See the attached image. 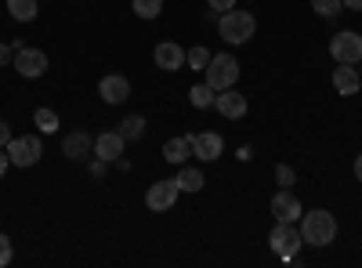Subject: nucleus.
I'll use <instances>...</instances> for the list:
<instances>
[{"instance_id":"1","label":"nucleus","mask_w":362,"mask_h":268,"mask_svg":"<svg viewBox=\"0 0 362 268\" xmlns=\"http://www.w3.org/2000/svg\"><path fill=\"white\" fill-rule=\"evenodd\" d=\"M300 240L308 247H329L337 240V218L329 211H308L300 214Z\"/></svg>"},{"instance_id":"2","label":"nucleus","mask_w":362,"mask_h":268,"mask_svg":"<svg viewBox=\"0 0 362 268\" xmlns=\"http://www.w3.org/2000/svg\"><path fill=\"white\" fill-rule=\"evenodd\" d=\"M218 33H221V40L225 44H247L254 33H257V18L250 15V11H225L221 15V22H218Z\"/></svg>"},{"instance_id":"3","label":"nucleus","mask_w":362,"mask_h":268,"mask_svg":"<svg viewBox=\"0 0 362 268\" xmlns=\"http://www.w3.org/2000/svg\"><path fill=\"white\" fill-rule=\"evenodd\" d=\"M268 247L276 250V257H283V261H293V257H297V250L305 247V240H300V228H297V221H276V228H272V235H268Z\"/></svg>"},{"instance_id":"4","label":"nucleus","mask_w":362,"mask_h":268,"mask_svg":"<svg viewBox=\"0 0 362 268\" xmlns=\"http://www.w3.org/2000/svg\"><path fill=\"white\" fill-rule=\"evenodd\" d=\"M329 54H334L337 66H358L362 62V33H355V29H341V33H334V40H329Z\"/></svg>"},{"instance_id":"5","label":"nucleus","mask_w":362,"mask_h":268,"mask_svg":"<svg viewBox=\"0 0 362 268\" xmlns=\"http://www.w3.org/2000/svg\"><path fill=\"white\" fill-rule=\"evenodd\" d=\"M203 73H206V83L214 87V91H228V87H235V80H239V62L232 54H214Z\"/></svg>"},{"instance_id":"6","label":"nucleus","mask_w":362,"mask_h":268,"mask_svg":"<svg viewBox=\"0 0 362 268\" xmlns=\"http://www.w3.org/2000/svg\"><path fill=\"white\" fill-rule=\"evenodd\" d=\"M40 156H44V145H40L37 134H18V138L8 141V160H11V167H33Z\"/></svg>"},{"instance_id":"7","label":"nucleus","mask_w":362,"mask_h":268,"mask_svg":"<svg viewBox=\"0 0 362 268\" xmlns=\"http://www.w3.org/2000/svg\"><path fill=\"white\" fill-rule=\"evenodd\" d=\"M189 145H192V156L203 163H214L225 153V138L218 131H196V134H189Z\"/></svg>"},{"instance_id":"8","label":"nucleus","mask_w":362,"mask_h":268,"mask_svg":"<svg viewBox=\"0 0 362 268\" xmlns=\"http://www.w3.org/2000/svg\"><path fill=\"white\" fill-rule=\"evenodd\" d=\"M11 66H15L18 76H25V80H40V76L47 73V54L37 51V47H18Z\"/></svg>"},{"instance_id":"9","label":"nucleus","mask_w":362,"mask_h":268,"mask_svg":"<svg viewBox=\"0 0 362 268\" xmlns=\"http://www.w3.org/2000/svg\"><path fill=\"white\" fill-rule=\"evenodd\" d=\"M98 98L105 105H119V102H127L131 98V80L127 76H119V73H109L98 80Z\"/></svg>"},{"instance_id":"10","label":"nucleus","mask_w":362,"mask_h":268,"mask_svg":"<svg viewBox=\"0 0 362 268\" xmlns=\"http://www.w3.org/2000/svg\"><path fill=\"white\" fill-rule=\"evenodd\" d=\"M300 214H305V206H300V199L290 189H279L272 196V218L276 221H297Z\"/></svg>"},{"instance_id":"11","label":"nucleus","mask_w":362,"mask_h":268,"mask_svg":"<svg viewBox=\"0 0 362 268\" xmlns=\"http://www.w3.org/2000/svg\"><path fill=\"white\" fill-rule=\"evenodd\" d=\"M124 134L119 131H102L98 138H95V156L98 160H105V163H116V160H124Z\"/></svg>"},{"instance_id":"12","label":"nucleus","mask_w":362,"mask_h":268,"mask_svg":"<svg viewBox=\"0 0 362 268\" xmlns=\"http://www.w3.org/2000/svg\"><path fill=\"white\" fill-rule=\"evenodd\" d=\"M214 109L225 116V120H243V116H247V98L239 95L235 87H228V91L214 95Z\"/></svg>"},{"instance_id":"13","label":"nucleus","mask_w":362,"mask_h":268,"mask_svg":"<svg viewBox=\"0 0 362 268\" xmlns=\"http://www.w3.org/2000/svg\"><path fill=\"white\" fill-rule=\"evenodd\" d=\"M174 199H177V185H174V182H156V185H148V192H145V206H148L153 214L170 211Z\"/></svg>"},{"instance_id":"14","label":"nucleus","mask_w":362,"mask_h":268,"mask_svg":"<svg viewBox=\"0 0 362 268\" xmlns=\"http://www.w3.org/2000/svg\"><path fill=\"white\" fill-rule=\"evenodd\" d=\"M153 58H156V66L163 73H177L181 66H185V51H181V44H174V40H160L153 47Z\"/></svg>"},{"instance_id":"15","label":"nucleus","mask_w":362,"mask_h":268,"mask_svg":"<svg viewBox=\"0 0 362 268\" xmlns=\"http://www.w3.org/2000/svg\"><path fill=\"white\" fill-rule=\"evenodd\" d=\"M62 156L66 160H87V156H95V138L90 134H83V131H73V134H66V141H62Z\"/></svg>"},{"instance_id":"16","label":"nucleus","mask_w":362,"mask_h":268,"mask_svg":"<svg viewBox=\"0 0 362 268\" xmlns=\"http://www.w3.org/2000/svg\"><path fill=\"white\" fill-rule=\"evenodd\" d=\"M358 87H362V76H358L355 66H337L334 69V91L337 95L351 98V95H358Z\"/></svg>"},{"instance_id":"17","label":"nucleus","mask_w":362,"mask_h":268,"mask_svg":"<svg viewBox=\"0 0 362 268\" xmlns=\"http://www.w3.org/2000/svg\"><path fill=\"white\" fill-rule=\"evenodd\" d=\"M174 185H177V192H199L206 182H203V170H199V167H185V163H181Z\"/></svg>"},{"instance_id":"18","label":"nucleus","mask_w":362,"mask_h":268,"mask_svg":"<svg viewBox=\"0 0 362 268\" xmlns=\"http://www.w3.org/2000/svg\"><path fill=\"white\" fill-rule=\"evenodd\" d=\"M192 156V145H189V138H170L167 145H163V160L167 163H174V167H181Z\"/></svg>"},{"instance_id":"19","label":"nucleus","mask_w":362,"mask_h":268,"mask_svg":"<svg viewBox=\"0 0 362 268\" xmlns=\"http://www.w3.org/2000/svg\"><path fill=\"white\" fill-rule=\"evenodd\" d=\"M8 11H11L15 22H33L40 4H37V0H8Z\"/></svg>"},{"instance_id":"20","label":"nucleus","mask_w":362,"mask_h":268,"mask_svg":"<svg viewBox=\"0 0 362 268\" xmlns=\"http://www.w3.org/2000/svg\"><path fill=\"white\" fill-rule=\"evenodd\" d=\"M214 95H218V91L203 80V83H196L192 91H189V102H192L196 109H210V105H214Z\"/></svg>"},{"instance_id":"21","label":"nucleus","mask_w":362,"mask_h":268,"mask_svg":"<svg viewBox=\"0 0 362 268\" xmlns=\"http://www.w3.org/2000/svg\"><path fill=\"white\" fill-rule=\"evenodd\" d=\"M116 131L124 134V141H138V138L145 134V116H138V112H134V116H127V120L119 124Z\"/></svg>"},{"instance_id":"22","label":"nucleus","mask_w":362,"mask_h":268,"mask_svg":"<svg viewBox=\"0 0 362 268\" xmlns=\"http://www.w3.org/2000/svg\"><path fill=\"white\" fill-rule=\"evenodd\" d=\"M33 124H37V131H40V134H54V131H58V112L40 105V109L33 112Z\"/></svg>"},{"instance_id":"23","label":"nucleus","mask_w":362,"mask_h":268,"mask_svg":"<svg viewBox=\"0 0 362 268\" xmlns=\"http://www.w3.org/2000/svg\"><path fill=\"white\" fill-rule=\"evenodd\" d=\"M131 8H134L138 18H160L163 0H131Z\"/></svg>"},{"instance_id":"24","label":"nucleus","mask_w":362,"mask_h":268,"mask_svg":"<svg viewBox=\"0 0 362 268\" xmlns=\"http://www.w3.org/2000/svg\"><path fill=\"white\" fill-rule=\"evenodd\" d=\"M312 11L322 18H337L344 11V0H312Z\"/></svg>"},{"instance_id":"25","label":"nucleus","mask_w":362,"mask_h":268,"mask_svg":"<svg viewBox=\"0 0 362 268\" xmlns=\"http://www.w3.org/2000/svg\"><path fill=\"white\" fill-rule=\"evenodd\" d=\"M210 58H214V54H210L206 47H192V51H185V66H189V69H199V73H203V69L210 66Z\"/></svg>"},{"instance_id":"26","label":"nucleus","mask_w":362,"mask_h":268,"mask_svg":"<svg viewBox=\"0 0 362 268\" xmlns=\"http://www.w3.org/2000/svg\"><path fill=\"white\" fill-rule=\"evenodd\" d=\"M293 177H297L293 167H286V163L276 167V185H279V189H290V185H293Z\"/></svg>"},{"instance_id":"27","label":"nucleus","mask_w":362,"mask_h":268,"mask_svg":"<svg viewBox=\"0 0 362 268\" xmlns=\"http://www.w3.org/2000/svg\"><path fill=\"white\" fill-rule=\"evenodd\" d=\"M11 257H15V250H11V240H8L4 232H0V268H4V264H11Z\"/></svg>"},{"instance_id":"28","label":"nucleus","mask_w":362,"mask_h":268,"mask_svg":"<svg viewBox=\"0 0 362 268\" xmlns=\"http://www.w3.org/2000/svg\"><path fill=\"white\" fill-rule=\"evenodd\" d=\"M206 4H210V11L225 15V11H232V8H235V0H206Z\"/></svg>"},{"instance_id":"29","label":"nucleus","mask_w":362,"mask_h":268,"mask_svg":"<svg viewBox=\"0 0 362 268\" xmlns=\"http://www.w3.org/2000/svg\"><path fill=\"white\" fill-rule=\"evenodd\" d=\"M8 141H11V124L0 120V148H8Z\"/></svg>"},{"instance_id":"30","label":"nucleus","mask_w":362,"mask_h":268,"mask_svg":"<svg viewBox=\"0 0 362 268\" xmlns=\"http://www.w3.org/2000/svg\"><path fill=\"white\" fill-rule=\"evenodd\" d=\"M8 62H15V47L0 44V66H8Z\"/></svg>"},{"instance_id":"31","label":"nucleus","mask_w":362,"mask_h":268,"mask_svg":"<svg viewBox=\"0 0 362 268\" xmlns=\"http://www.w3.org/2000/svg\"><path fill=\"white\" fill-rule=\"evenodd\" d=\"M8 163H11V160H8V153H0V177L8 174Z\"/></svg>"},{"instance_id":"32","label":"nucleus","mask_w":362,"mask_h":268,"mask_svg":"<svg viewBox=\"0 0 362 268\" xmlns=\"http://www.w3.org/2000/svg\"><path fill=\"white\" fill-rule=\"evenodd\" d=\"M355 177H358V182H362V153L355 156Z\"/></svg>"},{"instance_id":"33","label":"nucleus","mask_w":362,"mask_h":268,"mask_svg":"<svg viewBox=\"0 0 362 268\" xmlns=\"http://www.w3.org/2000/svg\"><path fill=\"white\" fill-rule=\"evenodd\" d=\"M344 8H351V11H362V0H344Z\"/></svg>"},{"instance_id":"34","label":"nucleus","mask_w":362,"mask_h":268,"mask_svg":"<svg viewBox=\"0 0 362 268\" xmlns=\"http://www.w3.org/2000/svg\"><path fill=\"white\" fill-rule=\"evenodd\" d=\"M355 69H358V76H362V62H358V66H355Z\"/></svg>"}]
</instances>
